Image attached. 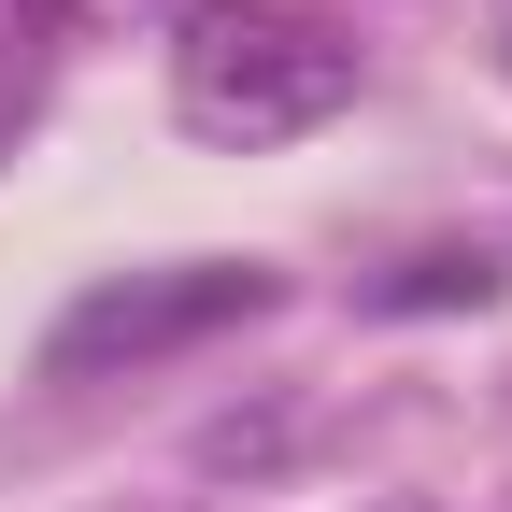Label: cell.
<instances>
[{
	"mask_svg": "<svg viewBox=\"0 0 512 512\" xmlns=\"http://www.w3.org/2000/svg\"><path fill=\"white\" fill-rule=\"evenodd\" d=\"M456 299H470V313L498 299V256H413L399 285H370V313H456Z\"/></svg>",
	"mask_w": 512,
	"mask_h": 512,
	"instance_id": "obj_3",
	"label": "cell"
},
{
	"mask_svg": "<svg viewBox=\"0 0 512 512\" xmlns=\"http://www.w3.org/2000/svg\"><path fill=\"white\" fill-rule=\"evenodd\" d=\"M242 313H271V271H256V256H185V271H128V285H86L72 313H57L43 370H57V384H86V370H143V356H185V342L242 328Z\"/></svg>",
	"mask_w": 512,
	"mask_h": 512,
	"instance_id": "obj_2",
	"label": "cell"
},
{
	"mask_svg": "<svg viewBox=\"0 0 512 512\" xmlns=\"http://www.w3.org/2000/svg\"><path fill=\"white\" fill-rule=\"evenodd\" d=\"M356 100V29L299 15V0H200L171 29V114L200 143L256 157V143H299Z\"/></svg>",
	"mask_w": 512,
	"mask_h": 512,
	"instance_id": "obj_1",
	"label": "cell"
}]
</instances>
